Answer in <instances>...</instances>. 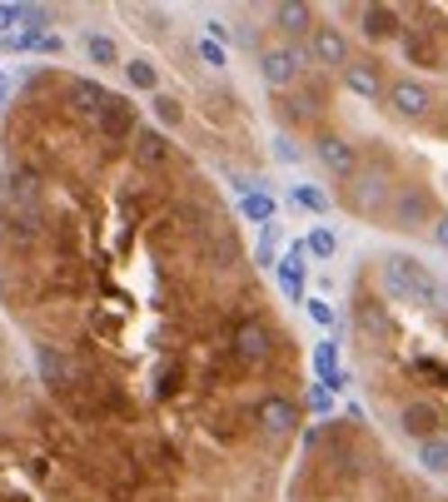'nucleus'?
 I'll return each instance as SVG.
<instances>
[{"label": "nucleus", "mask_w": 448, "mask_h": 502, "mask_svg": "<svg viewBox=\"0 0 448 502\" xmlns=\"http://www.w3.org/2000/svg\"><path fill=\"white\" fill-rule=\"evenodd\" d=\"M379 284H384V294L394 304H414V309H438V304H444V284L408 254L379 259Z\"/></svg>", "instance_id": "obj_1"}, {"label": "nucleus", "mask_w": 448, "mask_h": 502, "mask_svg": "<svg viewBox=\"0 0 448 502\" xmlns=\"http://www.w3.org/2000/svg\"><path fill=\"white\" fill-rule=\"evenodd\" d=\"M304 65H309L304 45H274V50L259 55V80H264L269 90H289V85H299Z\"/></svg>", "instance_id": "obj_2"}, {"label": "nucleus", "mask_w": 448, "mask_h": 502, "mask_svg": "<svg viewBox=\"0 0 448 502\" xmlns=\"http://www.w3.org/2000/svg\"><path fill=\"white\" fill-rule=\"evenodd\" d=\"M40 170H31V164H5V174H0V194H5V209L11 214H35L40 209Z\"/></svg>", "instance_id": "obj_3"}, {"label": "nucleus", "mask_w": 448, "mask_h": 502, "mask_svg": "<svg viewBox=\"0 0 448 502\" xmlns=\"http://www.w3.org/2000/svg\"><path fill=\"white\" fill-rule=\"evenodd\" d=\"M389 110H394L399 119H408V125H418V119H428L434 115V90L424 85V80H414V75H399V80H389Z\"/></svg>", "instance_id": "obj_4"}, {"label": "nucleus", "mask_w": 448, "mask_h": 502, "mask_svg": "<svg viewBox=\"0 0 448 502\" xmlns=\"http://www.w3.org/2000/svg\"><path fill=\"white\" fill-rule=\"evenodd\" d=\"M389 219H394V229H408V234H414V229H434V194L428 189H418V184H408V189H399L394 199H389Z\"/></svg>", "instance_id": "obj_5"}, {"label": "nucleus", "mask_w": 448, "mask_h": 502, "mask_svg": "<svg viewBox=\"0 0 448 502\" xmlns=\"http://www.w3.org/2000/svg\"><path fill=\"white\" fill-rule=\"evenodd\" d=\"M304 50H309V65H319V70H344V65L354 60L349 35H344L339 25H314V35L304 40Z\"/></svg>", "instance_id": "obj_6"}, {"label": "nucleus", "mask_w": 448, "mask_h": 502, "mask_svg": "<svg viewBox=\"0 0 448 502\" xmlns=\"http://www.w3.org/2000/svg\"><path fill=\"white\" fill-rule=\"evenodd\" d=\"M314 160H319L334 180H354V174H359V150H354L344 135H334V129L314 135Z\"/></svg>", "instance_id": "obj_7"}, {"label": "nucleus", "mask_w": 448, "mask_h": 502, "mask_svg": "<svg viewBox=\"0 0 448 502\" xmlns=\"http://www.w3.org/2000/svg\"><path fill=\"white\" fill-rule=\"evenodd\" d=\"M274 329H269L264 319H245L235 329V358L239 364H249V368H259V364H269L274 358Z\"/></svg>", "instance_id": "obj_8"}, {"label": "nucleus", "mask_w": 448, "mask_h": 502, "mask_svg": "<svg viewBox=\"0 0 448 502\" xmlns=\"http://www.w3.org/2000/svg\"><path fill=\"white\" fill-rule=\"evenodd\" d=\"M255 423L264 427L269 438H289L299 427V403L294 398H284V393H269V398H259L255 403Z\"/></svg>", "instance_id": "obj_9"}, {"label": "nucleus", "mask_w": 448, "mask_h": 502, "mask_svg": "<svg viewBox=\"0 0 448 502\" xmlns=\"http://www.w3.org/2000/svg\"><path fill=\"white\" fill-rule=\"evenodd\" d=\"M339 80H344V90L359 95V100H384L389 95V80H384V70H379V60H359V55H354V60L339 70Z\"/></svg>", "instance_id": "obj_10"}, {"label": "nucleus", "mask_w": 448, "mask_h": 502, "mask_svg": "<svg viewBox=\"0 0 448 502\" xmlns=\"http://www.w3.org/2000/svg\"><path fill=\"white\" fill-rule=\"evenodd\" d=\"M399 427H404V438L428 443L444 433V413H438V403H428V398H414V403L399 408Z\"/></svg>", "instance_id": "obj_11"}, {"label": "nucleus", "mask_w": 448, "mask_h": 502, "mask_svg": "<svg viewBox=\"0 0 448 502\" xmlns=\"http://www.w3.org/2000/svg\"><path fill=\"white\" fill-rule=\"evenodd\" d=\"M110 90L100 85V80H65V110L80 119H100V110H105Z\"/></svg>", "instance_id": "obj_12"}, {"label": "nucleus", "mask_w": 448, "mask_h": 502, "mask_svg": "<svg viewBox=\"0 0 448 502\" xmlns=\"http://www.w3.org/2000/svg\"><path fill=\"white\" fill-rule=\"evenodd\" d=\"M95 129L105 139H135V105H130V95H110L105 100V110H100V119H95Z\"/></svg>", "instance_id": "obj_13"}, {"label": "nucleus", "mask_w": 448, "mask_h": 502, "mask_svg": "<svg viewBox=\"0 0 448 502\" xmlns=\"http://www.w3.org/2000/svg\"><path fill=\"white\" fill-rule=\"evenodd\" d=\"M274 31L289 35V45L309 40V35H314V11L304 5V0H279V5H274Z\"/></svg>", "instance_id": "obj_14"}, {"label": "nucleus", "mask_w": 448, "mask_h": 502, "mask_svg": "<svg viewBox=\"0 0 448 502\" xmlns=\"http://www.w3.org/2000/svg\"><path fill=\"white\" fill-rule=\"evenodd\" d=\"M130 150H135V164H145V170H160V164L170 160V139H165L155 125H139Z\"/></svg>", "instance_id": "obj_15"}, {"label": "nucleus", "mask_w": 448, "mask_h": 502, "mask_svg": "<svg viewBox=\"0 0 448 502\" xmlns=\"http://www.w3.org/2000/svg\"><path fill=\"white\" fill-rule=\"evenodd\" d=\"M359 31L369 40H394L399 35V11L394 5H359Z\"/></svg>", "instance_id": "obj_16"}, {"label": "nucleus", "mask_w": 448, "mask_h": 502, "mask_svg": "<svg viewBox=\"0 0 448 502\" xmlns=\"http://www.w3.org/2000/svg\"><path fill=\"white\" fill-rule=\"evenodd\" d=\"M304 254H309L304 244H289V254L279 259V284L294 304H304Z\"/></svg>", "instance_id": "obj_17"}, {"label": "nucleus", "mask_w": 448, "mask_h": 502, "mask_svg": "<svg viewBox=\"0 0 448 502\" xmlns=\"http://www.w3.org/2000/svg\"><path fill=\"white\" fill-rule=\"evenodd\" d=\"M0 239H5V244H35V239H40V209H35V214H11V209H5Z\"/></svg>", "instance_id": "obj_18"}, {"label": "nucleus", "mask_w": 448, "mask_h": 502, "mask_svg": "<svg viewBox=\"0 0 448 502\" xmlns=\"http://www.w3.org/2000/svg\"><path fill=\"white\" fill-rule=\"evenodd\" d=\"M80 50H85V60H90V65H100V70L120 65V45L110 40L105 31H85V35H80Z\"/></svg>", "instance_id": "obj_19"}, {"label": "nucleus", "mask_w": 448, "mask_h": 502, "mask_svg": "<svg viewBox=\"0 0 448 502\" xmlns=\"http://www.w3.org/2000/svg\"><path fill=\"white\" fill-rule=\"evenodd\" d=\"M418 468L434 472V478H448V433H438V438L418 443Z\"/></svg>", "instance_id": "obj_20"}, {"label": "nucleus", "mask_w": 448, "mask_h": 502, "mask_svg": "<svg viewBox=\"0 0 448 502\" xmlns=\"http://www.w3.org/2000/svg\"><path fill=\"white\" fill-rule=\"evenodd\" d=\"M354 319H359V329H363V333H373V339H389V333H394V323H389V313L379 309V304H373V299H363L359 309H354Z\"/></svg>", "instance_id": "obj_21"}, {"label": "nucleus", "mask_w": 448, "mask_h": 502, "mask_svg": "<svg viewBox=\"0 0 448 502\" xmlns=\"http://www.w3.org/2000/svg\"><path fill=\"white\" fill-rule=\"evenodd\" d=\"M120 70H125L130 90H145V95H160V75H155V65H149V60H130V65H120Z\"/></svg>", "instance_id": "obj_22"}, {"label": "nucleus", "mask_w": 448, "mask_h": 502, "mask_svg": "<svg viewBox=\"0 0 448 502\" xmlns=\"http://www.w3.org/2000/svg\"><path fill=\"white\" fill-rule=\"evenodd\" d=\"M239 214H245V219H255V225H274V199H269L264 189L239 194Z\"/></svg>", "instance_id": "obj_23"}, {"label": "nucleus", "mask_w": 448, "mask_h": 502, "mask_svg": "<svg viewBox=\"0 0 448 502\" xmlns=\"http://www.w3.org/2000/svg\"><path fill=\"white\" fill-rule=\"evenodd\" d=\"M35 364H40V374H45V383H55V388H65L70 383V364H65L55 348H40L35 353Z\"/></svg>", "instance_id": "obj_24"}, {"label": "nucleus", "mask_w": 448, "mask_h": 502, "mask_svg": "<svg viewBox=\"0 0 448 502\" xmlns=\"http://www.w3.org/2000/svg\"><path fill=\"white\" fill-rule=\"evenodd\" d=\"M314 368L324 374V383L339 378V343H319V348H314Z\"/></svg>", "instance_id": "obj_25"}, {"label": "nucleus", "mask_w": 448, "mask_h": 502, "mask_svg": "<svg viewBox=\"0 0 448 502\" xmlns=\"http://www.w3.org/2000/svg\"><path fill=\"white\" fill-rule=\"evenodd\" d=\"M194 50H200V60L210 65V70H224V65H229V50H224L220 40H210V35H200V45H194Z\"/></svg>", "instance_id": "obj_26"}, {"label": "nucleus", "mask_w": 448, "mask_h": 502, "mask_svg": "<svg viewBox=\"0 0 448 502\" xmlns=\"http://www.w3.org/2000/svg\"><path fill=\"white\" fill-rule=\"evenodd\" d=\"M404 55L414 65H434V40L428 35H404Z\"/></svg>", "instance_id": "obj_27"}, {"label": "nucleus", "mask_w": 448, "mask_h": 502, "mask_svg": "<svg viewBox=\"0 0 448 502\" xmlns=\"http://www.w3.org/2000/svg\"><path fill=\"white\" fill-rule=\"evenodd\" d=\"M294 204H304V209H314V214H329V194L314 189V184H299V189H294Z\"/></svg>", "instance_id": "obj_28"}, {"label": "nucleus", "mask_w": 448, "mask_h": 502, "mask_svg": "<svg viewBox=\"0 0 448 502\" xmlns=\"http://www.w3.org/2000/svg\"><path fill=\"white\" fill-rule=\"evenodd\" d=\"M304 249H309L314 259H334V249H339V239H334L329 229H314V234L304 239Z\"/></svg>", "instance_id": "obj_29"}, {"label": "nucleus", "mask_w": 448, "mask_h": 502, "mask_svg": "<svg viewBox=\"0 0 448 502\" xmlns=\"http://www.w3.org/2000/svg\"><path fill=\"white\" fill-rule=\"evenodd\" d=\"M379 194H384V174H369V180L359 184V194H354V204L369 209V204H379Z\"/></svg>", "instance_id": "obj_30"}, {"label": "nucleus", "mask_w": 448, "mask_h": 502, "mask_svg": "<svg viewBox=\"0 0 448 502\" xmlns=\"http://www.w3.org/2000/svg\"><path fill=\"white\" fill-rule=\"evenodd\" d=\"M149 105H155V115H160L165 125H180V115H184V110H180V100H175V95H155Z\"/></svg>", "instance_id": "obj_31"}, {"label": "nucleus", "mask_w": 448, "mask_h": 502, "mask_svg": "<svg viewBox=\"0 0 448 502\" xmlns=\"http://www.w3.org/2000/svg\"><path fill=\"white\" fill-rule=\"evenodd\" d=\"M274 160H279V164H299V160H304V150H299L289 135H279V139H274Z\"/></svg>", "instance_id": "obj_32"}, {"label": "nucleus", "mask_w": 448, "mask_h": 502, "mask_svg": "<svg viewBox=\"0 0 448 502\" xmlns=\"http://www.w3.org/2000/svg\"><path fill=\"white\" fill-rule=\"evenodd\" d=\"M274 244H279V225H264V234H259V249H255L259 264H269V259H274Z\"/></svg>", "instance_id": "obj_33"}, {"label": "nucleus", "mask_w": 448, "mask_h": 502, "mask_svg": "<svg viewBox=\"0 0 448 502\" xmlns=\"http://www.w3.org/2000/svg\"><path fill=\"white\" fill-rule=\"evenodd\" d=\"M304 309H309V319L319 323V329H334V309L324 299H304Z\"/></svg>", "instance_id": "obj_34"}, {"label": "nucleus", "mask_w": 448, "mask_h": 502, "mask_svg": "<svg viewBox=\"0 0 448 502\" xmlns=\"http://www.w3.org/2000/svg\"><path fill=\"white\" fill-rule=\"evenodd\" d=\"M428 234H434V244H438V249H444V254H448V214H438V219H434V229H428Z\"/></svg>", "instance_id": "obj_35"}, {"label": "nucleus", "mask_w": 448, "mask_h": 502, "mask_svg": "<svg viewBox=\"0 0 448 502\" xmlns=\"http://www.w3.org/2000/svg\"><path fill=\"white\" fill-rule=\"evenodd\" d=\"M204 35H210V40H229V25H224V21H210V31H204Z\"/></svg>", "instance_id": "obj_36"}, {"label": "nucleus", "mask_w": 448, "mask_h": 502, "mask_svg": "<svg viewBox=\"0 0 448 502\" xmlns=\"http://www.w3.org/2000/svg\"><path fill=\"white\" fill-rule=\"evenodd\" d=\"M309 408H314V413H324V408H329V393H324V388H314V393H309Z\"/></svg>", "instance_id": "obj_37"}, {"label": "nucleus", "mask_w": 448, "mask_h": 502, "mask_svg": "<svg viewBox=\"0 0 448 502\" xmlns=\"http://www.w3.org/2000/svg\"><path fill=\"white\" fill-rule=\"evenodd\" d=\"M5 90H11V85H5V75H0V100H5Z\"/></svg>", "instance_id": "obj_38"}]
</instances>
